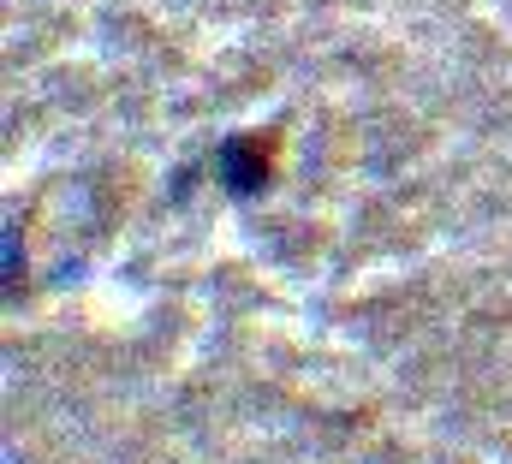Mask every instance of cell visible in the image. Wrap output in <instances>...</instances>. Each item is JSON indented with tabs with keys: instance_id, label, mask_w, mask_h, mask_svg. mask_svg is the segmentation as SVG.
<instances>
[{
	"instance_id": "1",
	"label": "cell",
	"mask_w": 512,
	"mask_h": 464,
	"mask_svg": "<svg viewBox=\"0 0 512 464\" xmlns=\"http://www.w3.org/2000/svg\"><path fill=\"white\" fill-rule=\"evenodd\" d=\"M215 161H221V185H227L233 197H262V191H268V179H274V161H268V137H251V131L227 137Z\"/></svg>"
},
{
	"instance_id": "2",
	"label": "cell",
	"mask_w": 512,
	"mask_h": 464,
	"mask_svg": "<svg viewBox=\"0 0 512 464\" xmlns=\"http://www.w3.org/2000/svg\"><path fill=\"white\" fill-rule=\"evenodd\" d=\"M6 292H18V221H6Z\"/></svg>"
}]
</instances>
